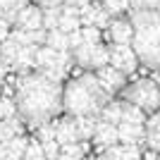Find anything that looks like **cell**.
<instances>
[{
    "label": "cell",
    "instance_id": "cell-1",
    "mask_svg": "<svg viewBox=\"0 0 160 160\" xmlns=\"http://www.w3.org/2000/svg\"><path fill=\"white\" fill-rule=\"evenodd\" d=\"M14 105L22 122L38 129L62 110V86L60 81L43 77L41 72L19 77L14 86Z\"/></svg>",
    "mask_w": 160,
    "mask_h": 160
},
{
    "label": "cell",
    "instance_id": "cell-2",
    "mask_svg": "<svg viewBox=\"0 0 160 160\" xmlns=\"http://www.w3.org/2000/svg\"><path fill=\"white\" fill-rule=\"evenodd\" d=\"M110 103V96L103 91L96 74L74 77L62 86V110L69 117H98Z\"/></svg>",
    "mask_w": 160,
    "mask_h": 160
},
{
    "label": "cell",
    "instance_id": "cell-3",
    "mask_svg": "<svg viewBox=\"0 0 160 160\" xmlns=\"http://www.w3.org/2000/svg\"><path fill=\"white\" fill-rule=\"evenodd\" d=\"M134 38L132 48L141 65L160 69V10L158 12H132Z\"/></svg>",
    "mask_w": 160,
    "mask_h": 160
},
{
    "label": "cell",
    "instance_id": "cell-4",
    "mask_svg": "<svg viewBox=\"0 0 160 160\" xmlns=\"http://www.w3.org/2000/svg\"><path fill=\"white\" fill-rule=\"evenodd\" d=\"M122 100L153 115L155 110H160V86L153 79H136L122 91Z\"/></svg>",
    "mask_w": 160,
    "mask_h": 160
},
{
    "label": "cell",
    "instance_id": "cell-5",
    "mask_svg": "<svg viewBox=\"0 0 160 160\" xmlns=\"http://www.w3.org/2000/svg\"><path fill=\"white\" fill-rule=\"evenodd\" d=\"M72 60L74 65H79L81 69H103L110 65V50L103 43H84L77 50H72Z\"/></svg>",
    "mask_w": 160,
    "mask_h": 160
},
{
    "label": "cell",
    "instance_id": "cell-6",
    "mask_svg": "<svg viewBox=\"0 0 160 160\" xmlns=\"http://www.w3.org/2000/svg\"><path fill=\"white\" fill-rule=\"evenodd\" d=\"M108 50H110V67H112V69L122 72L124 77L136 72V67H139V58H136V53H134L132 46L112 43V46H108Z\"/></svg>",
    "mask_w": 160,
    "mask_h": 160
},
{
    "label": "cell",
    "instance_id": "cell-7",
    "mask_svg": "<svg viewBox=\"0 0 160 160\" xmlns=\"http://www.w3.org/2000/svg\"><path fill=\"white\" fill-rule=\"evenodd\" d=\"M96 79H98V84L103 86V91H105L108 96L122 93V91L127 88V77L122 72H117V69H112L110 65L98 69V72H96Z\"/></svg>",
    "mask_w": 160,
    "mask_h": 160
},
{
    "label": "cell",
    "instance_id": "cell-8",
    "mask_svg": "<svg viewBox=\"0 0 160 160\" xmlns=\"http://www.w3.org/2000/svg\"><path fill=\"white\" fill-rule=\"evenodd\" d=\"M79 17H81V24H84V27H96V29L110 27V14L103 10L100 2H91V5L81 7Z\"/></svg>",
    "mask_w": 160,
    "mask_h": 160
},
{
    "label": "cell",
    "instance_id": "cell-9",
    "mask_svg": "<svg viewBox=\"0 0 160 160\" xmlns=\"http://www.w3.org/2000/svg\"><path fill=\"white\" fill-rule=\"evenodd\" d=\"M14 24H17V29L29 31V33L38 31V29H43V10H41L38 5H27L19 14H17Z\"/></svg>",
    "mask_w": 160,
    "mask_h": 160
},
{
    "label": "cell",
    "instance_id": "cell-10",
    "mask_svg": "<svg viewBox=\"0 0 160 160\" xmlns=\"http://www.w3.org/2000/svg\"><path fill=\"white\" fill-rule=\"evenodd\" d=\"M55 141L60 146H72V143H79V132H77V120L74 117H62V120L55 122Z\"/></svg>",
    "mask_w": 160,
    "mask_h": 160
},
{
    "label": "cell",
    "instance_id": "cell-11",
    "mask_svg": "<svg viewBox=\"0 0 160 160\" xmlns=\"http://www.w3.org/2000/svg\"><path fill=\"white\" fill-rule=\"evenodd\" d=\"M110 38L112 43H120V46H132V38H134V27H132V19L127 17H115L110 22Z\"/></svg>",
    "mask_w": 160,
    "mask_h": 160
},
{
    "label": "cell",
    "instance_id": "cell-12",
    "mask_svg": "<svg viewBox=\"0 0 160 160\" xmlns=\"http://www.w3.org/2000/svg\"><path fill=\"white\" fill-rule=\"evenodd\" d=\"M98 148H103V151H108V148H112L120 143V136H117V127L115 124H108V122L98 120V124H96V134L93 139H91Z\"/></svg>",
    "mask_w": 160,
    "mask_h": 160
},
{
    "label": "cell",
    "instance_id": "cell-13",
    "mask_svg": "<svg viewBox=\"0 0 160 160\" xmlns=\"http://www.w3.org/2000/svg\"><path fill=\"white\" fill-rule=\"evenodd\" d=\"M117 136L124 146H139L146 141V127L143 124H117Z\"/></svg>",
    "mask_w": 160,
    "mask_h": 160
},
{
    "label": "cell",
    "instance_id": "cell-14",
    "mask_svg": "<svg viewBox=\"0 0 160 160\" xmlns=\"http://www.w3.org/2000/svg\"><path fill=\"white\" fill-rule=\"evenodd\" d=\"M146 143L155 153H160V110H155L146 120Z\"/></svg>",
    "mask_w": 160,
    "mask_h": 160
},
{
    "label": "cell",
    "instance_id": "cell-15",
    "mask_svg": "<svg viewBox=\"0 0 160 160\" xmlns=\"http://www.w3.org/2000/svg\"><path fill=\"white\" fill-rule=\"evenodd\" d=\"M24 127H22L19 117H10V120H0V143L12 141L14 136H22Z\"/></svg>",
    "mask_w": 160,
    "mask_h": 160
},
{
    "label": "cell",
    "instance_id": "cell-16",
    "mask_svg": "<svg viewBox=\"0 0 160 160\" xmlns=\"http://www.w3.org/2000/svg\"><path fill=\"white\" fill-rule=\"evenodd\" d=\"M108 153L112 160H141V148L139 146H124V143H117V146L103 151Z\"/></svg>",
    "mask_w": 160,
    "mask_h": 160
},
{
    "label": "cell",
    "instance_id": "cell-17",
    "mask_svg": "<svg viewBox=\"0 0 160 160\" xmlns=\"http://www.w3.org/2000/svg\"><path fill=\"white\" fill-rule=\"evenodd\" d=\"M29 5V0H0V19L14 22L17 14Z\"/></svg>",
    "mask_w": 160,
    "mask_h": 160
},
{
    "label": "cell",
    "instance_id": "cell-18",
    "mask_svg": "<svg viewBox=\"0 0 160 160\" xmlns=\"http://www.w3.org/2000/svg\"><path fill=\"white\" fill-rule=\"evenodd\" d=\"M88 153V141H79L72 146H60V155L58 160H84Z\"/></svg>",
    "mask_w": 160,
    "mask_h": 160
},
{
    "label": "cell",
    "instance_id": "cell-19",
    "mask_svg": "<svg viewBox=\"0 0 160 160\" xmlns=\"http://www.w3.org/2000/svg\"><path fill=\"white\" fill-rule=\"evenodd\" d=\"M122 100H110L105 108H103V112L98 115V120H103V122H108V124H120L122 122Z\"/></svg>",
    "mask_w": 160,
    "mask_h": 160
},
{
    "label": "cell",
    "instance_id": "cell-20",
    "mask_svg": "<svg viewBox=\"0 0 160 160\" xmlns=\"http://www.w3.org/2000/svg\"><path fill=\"white\" fill-rule=\"evenodd\" d=\"M122 103H124V100H122ZM122 122H124V124H143V127H146V112L139 110V108H134V105H129V103H124V105H122Z\"/></svg>",
    "mask_w": 160,
    "mask_h": 160
},
{
    "label": "cell",
    "instance_id": "cell-21",
    "mask_svg": "<svg viewBox=\"0 0 160 160\" xmlns=\"http://www.w3.org/2000/svg\"><path fill=\"white\" fill-rule=\"evenodd\" d=\"M74 120H77L79 141H88V139H93V134H96V124H98V117H74Z\"/></svg>",
    "mask_w": 160,
    "mask_h": 160
},
{
    "label": "cell",
    "instance_id": "cell-22",
    "mask_svg": "<svg viewBox=\"0 0 160 160\" xmlns=\"http://www.w3.org/2000/svg\"><path fill=\"white\" fill-rule=\"evenodd\" d=\"M22 48H24V46H19L17 41L7 38L5 43H0V60H2V62L7 65V67H10V65H12L14 60H17V55L22 53Z\"/></svg>",
    "mask_w": 160,
    "mask_h": 160
},
{
    "label": "cell",
    "instance_id": "cell-23",
    "mask_svg": "<svg viewBox=\"0 0 160 160\" xmlns=\"http://www.w3.org/2000/svg\"><path fill=\"white\" fill-rule=\"evenodd\" d=\"M29 141H31V139H27L24 134H22V136H14L12 141H7L5 146H7V151H10V158H12V160H22V158H24V151H27Z\"/></svg>",
    "mask_w": 160,
    "mask_h": 160
},
{
    "label": "cell",
    "instance_id": "cell-24",
    "mask_svg": "<svg viewBox=\"0 0 160 160\" xmlns=\"http://www.w3.org/2000/svg\"><path fill=\"white\" fill-rule=\"evenodd\" d=\"M46 46L53 48L55 53H65V50H69V38L62 31H50L46 38Z\"/></svg>",
    "mask_w": 160,
    "mask_h": 160
},
{
    "label": "cell",
    "instance_id": "cell-25",
    "mask_svg": "<svg viewBox=\"0 0 160 160\" xmlns=\"http://www.w3.org/2000/svg\"><path fill=\"white\" fill-rule=\"evenodd\" d=\"M100 5H103V10H105L110 17H122L127 10H132V7H129V0H100Z\"/></svg>",
    "mask_w": 160,
    "mask_h": 160
},
{
    "label": "cell",
    "instance_id": "cell-26",
    "mask_svg": "<svg viewBox=\"0 0 160 160\" xmlns=\"http://www.w3.org/2000/svg\"><path fill=\"white\" fill-rule=\"evenodd\" d=\"M62 17V7H50V10H43V29L48 33L58 31V24H60Z\"/></svg>",
    "mask_w": 160,
    "mask_h": 160
},
{
    "label": "cell",
    "instance_id": "cell-27",
    "mask_svg": "<svg viewBox=\"0 0 160 160\" xmlns=\"http://www.w3.org/2000/svg\"><path fill=\"white\" fill-rule=\"evenodd\" d=\"M81 17H69V14H62L60 17V24H58V31H62L65 36H69V33L74 31H81Z\"/></svg>",
    "mask_w": 160,
    "mask_h": 160
},
{
    "label": "cell",
    "instance_id": "cell-28",
    "mask_svg": "<svg viewBox=\"0 0 160 160\" xmlns=\"http://www.w3.org/2000/svg\"><path fill=\"white\" fill-rule=\"evenodd\" d=\"M132 12H158L160 0H129Z\"/></svg>",
    "mask_w": 160,
    "mask_h": 160
},
{
    "label": "cell",
    "instance_id": "cell-29",
    "mask_svg": "<svg viewBox=\"0 0 160 160\" xmlns=\"http://www.w3.org/2000/svg\"><path fill=\"white\" fill-rule=\"evenodd\" d=\"M22 160H46V153H43V146H41L38 139L29 141V146H27V151H24V158Z\"/></svg>",
    "mask_w": 160,
    "mask_h": 160
},
{
    "label": "cell",
    "instance_id": "cell-30",
    "mask_svg": "<svg viewBox=\"0 0 160 160\" xmlns=\"http://www.w3.org/2000/svg\"><path fill=\"white\" fill-rule=\"evenodd\" d=\"M10 117H17L14 98H10V96H0V120H10Z\"/></svg>",
    "mask_w": 160,
    "mask_h": 160
},
{
    "label": "cell",
    "instance_id": "cell-31",
    "mask_svg": "<svg viewBox=\"0 0 160 160\" xmlns=\"http://www.w3.org/2000/svg\"><path fill=\"white\" fill-rule=\"evenodd\" d=\"M81 38H84V43H100V29L81 27Z\"/></svg>",
    "mask_w": 160,
    "mask_h": 160
},
{
    "label": "cell",
    "instance_id": "cell-32",
    "mask_svg": "<svg viewBox=\"0 0 160 160\" xmlns=\"http://www.w3.org/2000/svg\"><path fill=\"white\" fill-rule=\"evenodd\" d=\"M38 141L46 143V141H55V122H48L43 127H38Z\"/></svg>",
    "mask_w": 160,
    "mask_h": 160
},
{
    "label": "cell",
    "instance_id": "cell-33",
    "mask_svg": "<svg viewBox=\"0 0 160 160\" xmlns=\"http://www.w3.org/2000/svg\"><path fill=\"white\" fill-rule=\"evenodd\" d=\"M10 38L17 41L19 46H31V33H29V31H22V29H14V31L10 33Z\"/></svg>",
    "mask_w": 160,
    "mask_h": 160
},
{
    "label": "cell",
    "instance_id": "cell-34",
    "mask_svg": "<svg viewBox=\"0 0 160 160\" xmlns=\"http://www.w3.org/2000/svg\"><path fill=\"white\" fill-rule=\"evenodd\" d=\"M33 5H38L41 10H50V7H62L65 0H33Z\"/></svg>",
    "mask_w": 160,
    "mask_h": 160
},
{
    "label": "cell",
    "instance_id": "cell-35",
    "mask_svg": "<svg viewBox=\"0 0 160 160\" xmlns=\"http://www.w3.org/2000/svg\"><path fill=\"white\" fill-rule=\"evenodd\" d=\"M67 38H69V50H77L79 46H84V38H81V31H74V33H69Z\"/></svg>",
    "mask_w": 160,
    "mask_h": 160
},
{
    "label": "cell",
    "instance_id": "cell-36",
    "mask_svg": "<svg viewBox=\"0 0 160 160\" xmlns=\"http://www.w3.org/2000/svg\"><path fill=\"white\" fill-rule=\"evenodd\" d=\"M7 38H10V22L0 19V43H5Z\"/></svg>",
    "mask_w": 160,
    "mask_h": 160
},
{
    "label": "cell",
    "instance_id": "cell-37",
    "mask_svg": "<svg viewBox=\"0 0 160 160\" xmlns=\"http://www.w3.org/2000/svg\"><path fill=\"white\" fill-rule=\"evenodd\" d=\"M91 2H96V0H65V5H72V7H86V5H91Z\"/></svg>",
    "mask_w": 160,
    "mask_h": 160
},
{
    "label": "cell",
    "instance_id": "cell-38",
    "mask_svg": "<svg viewBox=\"0 0 160 160\" xmlns=\"http://www.w3.org/2000/svg\"><path fill=\"white\" fill-rule=\"evenodd\" d=\"M7 72H10V67H7L5 62L0 60V79H5V77H7Z\"/></svg>",
    "mask_w": 160,
    "mask_h": 160
},
{
    "label": "cell",
    "instance_id": "cell-39",
    "mask_svg": "<svg viewBox=\"0 0 160 160\" xmlns=\"http://www.w3.org/2000/svg\"><path fill=\"white\" fill-rule=\"evenodd\" d=\"M96 160H112V158H110V155H108V153H103V155H98V158H96Z\"/></svg>",
    "mask_w": 160,
    "mask_h": 160
},
{
    "label": "cell",
    "instance_id": "cell-40",
    "mask_svg": "<svg viewBox=\"0 0 160 160\" xmlns=\"http://www.w3.org/2000/svg\"><path fill=\"white\" fill-rule=\"evenodd\" d=\"M84 160H91V158H84Z\"/></svg>",
    "mask_w": 160,
    "mask_h": 160
},
{
    "label": "cell",
    "instance_id": "cell-41",
    "mask_svg": "<svg viewBox=\"0 0 160 160\" xmlns=\"http://www.w3.org/2000/svg\"><path fill=\"white\" fill-rule=\"evenodd\" d=\"M158 160H160V158H158Z\"/></svg>",
    "mask_w": 160,
    "mask_h": 160
}]
</instances>
